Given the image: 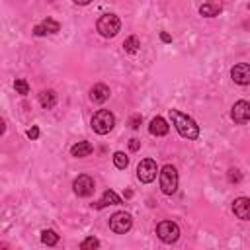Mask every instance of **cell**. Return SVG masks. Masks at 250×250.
Segmentation results:
<instances>
[{
    "label": "cell",
    "instance_id": "obj_1",
    "mask_svg": "<svg viewBox=\"0 0 250 250\" xmlns=\"http://www.w3.org/2000/svg\"><path fill=\"white\" fill-rule=\"evenodd\" d=\"M170 119H172L174 127H176V131H178L184 139L193 141V139L199 137V125H197L189 115H186V113H182V111H178V109H170Z\"/></svg>",
    "mask_w": 250,
    "mask_h": 250
},
{
    "label": "cell",
    "instance_id": "obj_2",
    "mask_svg": "<svg viewBox=\"0 0 250 250\" xmlns=\"http://www.w3.org/2000/svg\"><path fill=\"white\" fill-rule=\"evenodd\" d=\"M115 127V115L109 109H98L92 117V129L98 135H107Z\"/></svg>",
    "mask_w": 250,
    "mask_h": 250
},
{
    "label": "cell",
    "instance_id": "obj_3",
    "mask_svg": "<svg viewBox=\"0 0 250 250\" xmlns=\"http://www.w3.org/2000/svg\"><path fill=\"white\" fill-rule=\"evenodd\" d=\"M160 189L166 195H172L178 189V170L172 164H166L160 170Z\"/></svg>",
    "mask_w": 250,
    "mask_h": 250
},
{
    "label": "cell",
    "instance_id": "obj_4",
    "mask_svg": "<svg viewBox=\"0 0 250 250\" xmlns=\"http://www.w3.org/2000/svg\"><path fill=\"white\" fill-rule=\"evenodd\" d=\"M96 27H98V31H100L102 37H115L117 31L121 29V21H119V18L113 16V14H104V16L98 20Z\"/></svg>",
    "mask_w": 250,
    "mask_h": 250
},
{
    "label": "cell",
    "instance_id": "obj_5",
    "mask_svg": "<svg viewBox=\"0 0 250 250\" xmlns=\"http://www.w3.org/2000/svg\"><path fill=\"white\" fill-rule=\"evenodd\" d=\"M156 234H158V238H160L162 242L172 244V242H176V240L180 238V227H178L174 221H162V223H158V227H156Z\"/></svg>",
    "mask_w": 250,
    "mask_h": 250
},
{
    "label": "cell",
    "instance_id": "obj_6",
    "mask_svg": "<svg viewBox=\"0 0 250 250\" xmlns=\"http://www.w3.org/2000/svg\"><path fill=\"white\" fill-rule=\"evenodd\" d=\"M131 225H133V219L125 211H117V213H113L109 217V229L113 232H117V234H125L131 229Z\"/></svg>",
    "mask_w": 250,
    "mask_h": 250
},
{
    "label": "cell",
    "instance_id": "obj_7",
    "mask_svg": "<svg viewBox=\"0 0 250 250\" xmlns=\"http://www.w3.org/2000/svg\"><path fill=\"white\" fill-rule=\"evenodd\" d=\"M156 172H158V168H156V162H154L152 158H145V160H141L139 166H137V178H139L143 184H150V182L156 178Z\"/></svg>",
    "mask_w": 250,
    "mask_h": 250
},
{
    "label": "cell",
    "instance_id": "obj_8",
    "mask_svg": "<svg viewBox=\"0 0 250 250\" xmlns=\"http://www.w3.org/2000/svg\"><path fill=\"white\" fill-rule=\"evenodd\" d=\"M72 189H74V193L78 195V197H88V195H92L94 193V180L88 176V174H82V176H78L74 182H72Z\"/></svg>",
    "mask_w": 250,
    "mask_h": 250
},
{
    "label": "cell",
    "instance_id": "obj_9",
    "mask_svg": "<svg viewBox=\"0 0 250 250\" xmlns=\"http://www.w3.org/2000/svg\"><path fill=\"white\" fill-rule=\"evenodd\" d=\"M230 117H232V121L238 123V125L248 123V121H250V102H246V100L236 102V104L232 105V109H230Z\"/></svg>",
    "mask_w": 250,
    "mask_h": 250
},
{
    "label": "cell",
    "instance_id": "obj_10",
    "mask_svg": "<svg viewBox=\"0 0 250 250\" xmlns=\"http://www.w3.org/2000/svg\"><path fill=\"white\" fill-rule=\"evenodd\" d=\"M230 76H232V80H234L236 84H240V86L250 84V64H248V62H238V64H234V66L230 68Z\"/></svg>",
    "mask_w": 250,
    "mask_h": 250
},
{
    "label": "cell",
    "instance_id": "obj_11",
    "mask_svg": "<svg viewBox=\"0 0 250 250\" xmlns=\"http://www.w3.org/2000/svg\"><path fill=\"white\" fill-rule=\"evenodd\" d=\"M232 213L242 221H250V197H236L232 201Z\"/></svg>",
    "mask_w": 250,
    "mask_h": 250
},
{
    "label": "cell",
    "instance_id": "obj_12",
    "mask_svg": "<svg viewBox=\"0 0 250 250\" xmlns=\"http://www.w3.org/2000/svg\"><path fill=\"white\" fill-rule=\"evenodd\" d=\"M59 29H61L59 21H55V20L47 18V20H43L39 25H35V27H33V33L39 37V35H47V33H57Z\"/></svg>",
    "mask_w": 250,
    "mask_h": 250
},
{
    "label": "cell",
    "instance_id": "obj_13",
    "mask_svg": "<svg viewBox=\"0 0 250 250\" xmlns=\"http://www.w3.org/2000/svg\"><path fill=\"white\" fill-rule=\"evenodd\" d=\"M107 98H109V88H107L105 84H96V86H92V90H90V100H92L94 104H104Z\"/></svg>",
    "mask_w": 250,
    "mask_h": 250
},
{
    "label": "cell",
    "instance_id": "obj_14",
    "mask_svg": "<svg viewBox=\"0 0 250 250\" xmlns=\"http://www.w3.org/2000/svg\"><path fill=\"white\" fill-rule=\"evenodd\" d=\"M92 150H94V146H92V143H88V141H78L76 145H72V146H70V154H72V156H76V158L90 156V154H92Z\"/></svg>",
    "mask_w": 250,
    "mask_h": 250
},
{
    "label": "cell",
    "instance_id": "obj_15",
    "mask_svg": "<svg viewBox=\"0 0 250 250\" xmlns=\"http://www.w3.org/2000/svg\"><path fill=\"white\" fill-rule=\"evenodd\" d=\"M119 203H121V197H119L115 191L105 189L104 195H102V199H100L98 203H94V207H96V209H102V207H107V205H119Z\"/></svg>",
    "mask_w": 250,
    "mask_h": 250
},
{
    "label": "cell",
    "instance_id": "obj_16",
    "mask_svg": "<svg viewBox=\"0 0 250 250\" xmlns=\"http://www.w3.org/2000/svg\"><path fill=\"white\" fill-rule=\"evenodd\" d=\"M168 129H170L168 123H166L162 117H154V119L150 121V125H148V133L154 135V137H162V135H166Z\"/></svg>",
    "mask_w": 250,
    "mask_h": 250
},
{
    "label": "cell",
    "instance_id": "obj_17",
    "mask_svg": "<svg viewBox=\"0 0 250 250\" xmlns=\"http://www.w3.org/2000/svg\"><path fill=\"white\" fill-rule=\"evenodd\" d=\"M39 104H41L45 109L55 107V104H57V94H55V90H43V92L39 94Z\"/></svg>",
    "mask_w": 250,
    "mask_h": 250
},
{
    "label": "cell",
    "instance_id": "obj_18",
    "mask_svg": "<svg viewBox=\"0 0 250 250\" xmlns=\"http://www.w3.org/2000/svg\"><path fill=\"white\" fill-rule=\"evenodd\" d=\"M41 242L47 244V246H55V244L59 242V234H57L55 230H51V229H45V230L41 232Z\"/></svg>",
    "mask_w": 250,
    "mask_h": 250
},
{
    "label": "cell",
    "instance_id": "obj_19",
    "mask_svg": "<svg viewBox=\"0 0 250 250\" xmlns=\"http://www.w3.org/2000/svg\"><path fill=\"white\" fill-rule=\"evenodd\" d=\"M199 14L205 16V18L219 16V14H221V6H217V4H203V6L199 8Z\"/></svg>",
    "mask_w": 250,
    "mask_h": 250
},
{
    "label": "cell",
    "instance_id": "obj_20",
    "mask_svg": "<svg viewBox=\"0 0 250 250\" xmlns=\"http://www.w3.org/2000/svg\"><path fill=\"white\" fill-rule=\"evenodd\" d=\"M139 47H141V43H139V37H135V35H131V37H127V39L123 41L125 53H137Z\"/></svg>",
    "mask_w": 250,
    "mask_h": 250
},
{
    "label": "cell",
    "instance_id": "obj_21",
    "mask_svg": "<svg viewBox=\"0 0 250 250\" xmlns=\"http://www.w3.org/2000/svg\"><path fill=\"white\" fill-rule=\"evenodd\" d=\"M113 164H115L119 170H123V168H127L129 158L125 156V152H121V150H119V152H115V154H113Z\"/></svg>",
    "mask_w": 250,
    "mask_h": 250
},
{
    "label": "cell",
    "instance_id": "obj_22",
    "mask_svg": "<svg viewBox=\"0 0 250 250\" xmlns=\"http://www.w3.org/2000/svg\"><path fill=\"white\" fill-rule=\"evenodd\" d=\"M14 88H16V92H18V94H21V96L29 94V84H27L23 78H18V80L14 82Z\"/></svg>",
    "mask_w": 250,
    "mask_h": 250
},
{
    "label": "cell",
    "instance_id": "obj_23",
    "mask_svg": "<svg viewBox=\"0 0 250 250\" xmlns=\"http://www.w3.org/2000/svg\"><path fill=\"white\" fill-rule=\"evenodd\" d=\"M100 246V240L98 238H94V236H88L86 240H82V244H80V248L82 250H88V248H98Z\"/></svg>",
    "mask_w": 250,
    "mask_h": 250
},
{
    "label": "cell",
    "instance_id": "obj_24",
    "mask_svg": "<svg viewBox=\"0 0 250 250\" xmlns=\"http://www.w3.org/2000/svg\"><path fill=\"white\" fill-rule=\"evenodd\" d=\"M240 180H242V174H240L238 170L230 168V170H229V182H230V184H238Z\"/></svg>",
    "mask_w": 250,
    "mask_h": 250
},
{
    "label": "cell",
    "instance_id": "obj_25",
    "mask_svg": "<svg viewBox=\"0 0 250 250\" xmlns=\"http://www.w3.org/2000/svg\"><path fill=\"white\" fill-rule=\"evenodd\" d=\"M139 125H141V115H133L129 119V127L131 129H139Z\"/></svg>",
    "mask_w": 250,
    "mask_h": 250
},
{
    "label": "cell",
    "instance_id": "obj_26",
    "mask_svg": "<svg viewBox=\"0 0 250 250\" xmlns=\"http://www.w3.org/2000/svg\"><path fill=\"white\" fill-rule=\"evenodd\" d=\"M27 137H29V139H31V141H35V139H37V137H39V129H37V127H35V125H33V127H31V129H29V131H27Z\"/></svg>",
    "mask_w": 250,
    "mask_h": 250
},
{
    "label": "cell",
    "instance_id": "obj_27",
    "mask_svg": "<svg viewBox=\"0 0 250 250\" xmlns=\"http://www.w3.org/2000/svg\"><path fill=\"white\" fill-rule=\"evenodd\" d=\"M129 148H131V150H139V148H141V141H139V139H131V141H129Z\"/></svg>",
    "mask_w": 250,
    "mask_h": 250
},
{
    "label": "cell",
    "instance_id": "obj_28",
    "mask_svg": "<svg viewBox=\"0 0 250 250\" xmlns=\"http://www.w3.org/2000/svg\"><path fill=\"white\" fill-rule=\"evenodd\" d=\"M160 39H162V41H166V43H168V41H172V37H170L168 33H160Z\"/></svg>",
    "mask_w": 250,
    "mask_h": 250
},
{
    "label": "cell",
    "instance_id": "obj_29",
    "mask_svg": "<svg viewBox=\"0 0 250 250\" xmlns=\"http://www.w3.org/2000/svg\"><path fill=\"white\" fill-rule=\"evenodd\" d=\"M74 4H80V6H86V4H90L92 0H72Z\"/></svg>",
    "mask_w": 250,
    "mask_h": 250
},
{
    "label": "cell",
    "instance_id": "obj_30",
    "mask_svg": "<svg viewBox=\"0 0 250 250\" xmlns=\"http://www.w3.org/2000/svg\"><path fill=\"white\" fill-rule=\"evenodd\" d=\"M49 2H53V0H49Z\"/></svg>",
    "mask_w": 250,
    "mask_h": 250
}]
</instances>
